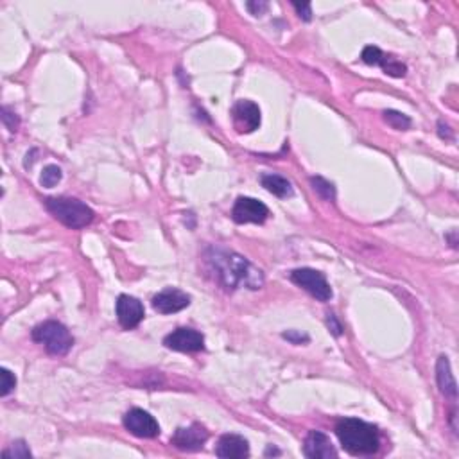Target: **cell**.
I'll use <instances>...</instances> for the list:
<instances>
[{
  "mask_svg": "<svg viewBox=\"0 0 459 459\" xmlns=\"http://www.w3.org/2000/svg\"><path fill=\"white\" fill-rule=\"evenodd\" d=\"M436 380H438V387L441 391V395H445L451 400L458 399V384H455L454 375H452L447 355H439L438 363H436Z\"/></svg>",
  "mask_w": 459,
  "mask_h": 459,
  "instance_id": "obj_15",
  "label": "cell"
},
{
  "mask_svg": "<svg viewBox=\"0 0 459 459\" xmlns=\"http://www.w3.org/2000/svg\"><path fill=\"white\" fill-rule=\"evenodd\" d=\"M294 9H296V13L300 15V18H303L305 22H309L310 18H312V8H310V4H296L294 2Z\"/></svg>",
  "mask_w": 459,
  "mask_h": 459,
  "instance_id": "obj_28",
  "label": "cell"
},
{
  "mask_svg": "<svg viewBox=\"0 0 459 459\" xmlns=\"http://www.w3.org/2000/svg\"><path fill=\"white\" fill-rule=\"evenodd\" d=\"M32 341L44 345L51 355H67L74 347V338L69 328L60 321H44L31 332Z\"/></svg>",
  "mask_w": 459,
  "mask_h": 459,
  "instance_id": "obj_4",
  "label": "cell"
},
{
  "mask_svg": "<svg viewBox=\"0 0 459 459\" xmlns=\"http://www.w3.org/2000/svg\"><path fill=\"white\" fill-rule=\"evenodd\" d=\"M215 454L225 459H242L250 455V445L242 436L225 434L219 439Z\"/></svg>",
  "mask_w": 459,
  "mask_h": 459,
  "instance_id": "obj_14",
  "label": "cell"
},
{
  "mask_svg": "<svg viewBox=\"0 0 459 459\" xmlns=\"http://www.w3.org/2000/svg\"><path fill=\"white\" fill-rule=\"evenodd\" d=\"M246 6H248V9L251 11V15H255V16L264 15V13L267 11V8H270V4L264 2V0H260V2H248Z\"/></svg>",
  "mask_w": 459,
  "mask_h": 459,
  "instance_id": "obj_27",
  "label": "cell"
},
{
  "mask_svg": "<svg viewBox=\"0 0 459 459\" xmlns=\"http://www.w3.org/2000/svg\"><path fill=\"white\" fill-rule=\"evenodd\" d=\"M115 312H117V319L124 331H131L135 326L140 325L144 319L145 310L140 300L129 296V294H121L115 303Z\"/></svg>",
  "mask_w": 459,
  "mask_h": 459,
  "instance_id": "obj_11",
  "label": "cell"
},
{
  "mask_svg": "<svg viewBox=\"0 0 459 459\" xmlns=\"http://www.w3.org/2000/svg\"><path fill=\"white\" fill-rule=\"evenodd\" d=\"M310 185H312V189H314V192L318 194L319 198L325 199V201H334L335 199V187L328 180H325V178H310Z\"/></svg>",
  "mask_w": 459,
  "mask_h": 459,
  "instance_id": "obj_17",
  "label": "cell"
},
{
  "mask_svg": "<svg viewBox=\"0 0 459 459\" xmlns=\"http://www.w3.org/2000/svg\"><path fill=\"white\" fill-rule=\"evenodd\" d=\"M206 262L210 271L218 278V282L228 291H235L242 286L257 291L264 286L262 271L251 266L250 262L235 251L210 248L206 251Z\"/></svg>",
  "mask_w": 459,
  "mask_h": 459,
  "instance_id": "obj_1",
  "label": "cell"
},
{
  "mask_svg": "<svg viewBox=\"0 0 459 459\" xmlns=\"http://www.w3.org/2000/svg\"><path fill=\"white\" fill-rule=\"evenodd\" d=\"M455 235H458V232H455V230H452V234L447 235V239L451 241V246L454 248V250L458 248V239H455Z\"/></svg>",
  "mask_w": 459,
  "mask_h": 459,
  "instance_id": "obj_30",
  "label": "cell"
},
{
  "mask_svg": "<svg viewBox=\"0 0 459 459\" xmlns=\"http://www.w3.org/2000/svg\"><path fill=\"white\" fill-rule=\"evenodd\" d=\"M262 187L271 192L277 198H291L293 196V185H291L289 180H286L284 176H278V174H262L260 176Z\"/></svg>",
  "mask_w": 459,
  "mask_h": 459,
  "instance_id": "obj_16",
  "label": "cell"
},
{
  "mask_svg": "<svg viewBox=\"0 0 459 459\" xmlns=\"http://www.w3.org/2000/svg\"><path fill=\"white\" fill-rule=\"evenodd\" d=\"M438 133H439V137L444 138V135L447 133V140H452V138H454V135L451 133V128H448L447 124H444V122H438Z\"/></svg>",
  "mask_w": 459,
  "mask_h": 459,
  "instance_id": "obj_29",
  "label": "cell"
},
{
  "mask_svg": "<svg viewBox=\"0 0 459 459\" xmlns=\"http://www.w3.org/2000/svg\"><path fill=\"white\" fill-rule=\"evenodd\" d=\"M164 345H166L169 350L190 354V352L205 350V338H203L201 332L182 326V328H176V331L171 332L169 335H166Z\"/></svg>",
  "mask_w": 459,
  "mask_h": 459,
  "instance_id": "obj_9",
  "label": "cell"
},
{
  "mask_svg": "<svg viewBox=\"0 0 459 459\" xmlns=\"http://www.w3.org/2000/svg\"><path fill=\"white\" fill-rule=\"evenodd\" d=\"M291 280L319 302H328L332 298L331 284L326 282V278L319 271L310 270V267L294 270L291 271Z\"/></svg>",
  "mask_w": 459,
  "mask_h": 459,
  "instance_id": "obj_5",
  "label": "cell"
},
{
  "mask_svg": "<svg viewBox=\"0 0 459 459\" xmlns=\"http://www.w3.org/2000/svg\"><path fill=\"white\" fill-rule=\"evenodd\" d=\"M270 218V210L262 201L255 198H246L241 196L235 201L234 208H232V219L237 225H246V222H255V225H262Z\"/></svg>",
  "mask_w": 459,
  "mask_h": 459,
  "instance_id": "obj_6",
  "label": "cell"
},
{
  "mask_svg": "<svg viewBox=\"0 0 459 459\" xmlns=\"http://www.w3.org/2000/svg\"><path fill=\"white\" fill-rule=\"evenodd\" d=\"M335 434L342 448L352 455H371L379 451V431L359 418H342L335 425Z\"/></svg>",
  "mask_w": 459,
  "mask_h": 459,
  "instance_id": "obj_2",
  "label": "cell"
},
{
  "mask_svg": "<svg viewBox=\"0 0 459 459\" xmlns=\"http://www.w3.org/2000/svg\"><path fill=\"white\" fill-rule=\"evenodd\" d=\"M2 122H4V126L11 131V133H15L16 129H18V126H20V119H18V115H16L15 112H11L8 106L2 108Z\"/></svg>",
  "mask_w": 459,
  "mask_h": 459,
  "instance_id": "obj_24",
  "label": "cell"
},
{
  "mask_svg": "<svg viewBox=\"0 0 459 459\" xmlns=\"http://www.w3.org/2000/svg\"><path fill=\"white\" fill-rule=\"evenodd\" d=\"M61 169L58 166H47L44 169V173H41L40 176V183L41 187H47V189H53V187H56L58 183L61 182Z\"/></svg>",
  "mask_w": 459,
  "mask_h": 459,
  "instance_id": "obj_20",
  "label": "cell"
},
{
  "mask_svg": "<svg viewBox=\"0 0 459 459\" xmlns=\"http://www.w3.org/2000/svg\"><path fill=\"white\" fill-rule=\"evenodd\" d=\"M190 305V296L182 289L169 287L153 296V309L160 314H174Z\"/></svg>",
  "mask_w": 459,
  "mask_h": 459,
  "instance_id": "obj_12",
  "label": "cell"
},
{
  "mask_svg": "<svg viewBox=\"0 0 459 459\" xmlns=\"http://www.w3.org/2000/svg\"><path fill=\"white\" fill-rule=\"evenodd\" d=\"M303 454L309 459H331L338 458V451L334 448L328 436L319 431H310L305 438Z\"/></svg>",
  "mask_w": 459,
  "mask_h": 459,
  "instance_id": "obj_13",
  "label": "cell"
},
{
  "mask_svg": "<svg viewBox=\"0 0 459 459\" xmlns=\"http://www.w3.org/2000/svg\"><path fill=\"white\" fill-rule=\"evenodd\" d=\"M31 451H29V447L25 445V441H22V439H18V441H15V444L11 445L9 448H6L4 451V458H13V459H25V458H31Z\"/></svg>",
  "mask_w": 459,
  "mask_h": 459,
  "instance_id": "obj_21",
  "label": "cell"
},
{
  "mask_svg": "<svg viewBox=\"0 0 459 459\" xmlns=\"http://www.w3.org/2000/svg\"><path fill=\"white\" fill-rule=\"evenodd\" d=\"M44 203L51 215L72 230L85 228L95 218L93 210L76 198H47Z\"/></svg>",
  "mask_w": 459,
  "mask_h": 459,
  "instance_id": "obj_3",
  "label": "cell"
},
{
  "mask_svg": "<svg viewBox=\"0 0 459 459\" xmlns=\"http://www.w3.org/2000/svg\"><path fill=\"white\" fill-rule=\"evenodd\" d=\"M326 325H328V328H331V332L335 338H339V335L342 334V325L338 321L334 312H328V314H326Z\"/></svg>",
  "mask_w": 459,
  "mask_h": 459,
  "instance_id": "obj_26",
  "label": "cell"
},
{
  "mask_svg": "<svg viewBox=\"0 0 459 459\" xmlns=\"http://www.w3.org/2000/svg\"><path fill=\"white\" fill-rule=\"evenodd\" d=\"M122 423H124V427L128 429L131 434L137 436V438L151 439L160 434V425H158L157 420H154L149 413L144 411V409H138V407L129 409L124 415Z\"/></svg>",
  "mask_w": 459,
  "mask_h": 459,
  "instance_id": "obj_8",
  "label": "cell"
},
{
  "mask_svg": "<svg viewBox=\"0 0 459 459\" xmlns=\"http://www.w3.org/2000/svg\"><path fill=\"white\" fill-rule=\"evenodd\" d=\"M282 335H284V339L291 341L293 345H302V342L309 341V335L302 334V332H298V331H287V332H284Z\"/></svg>",
  "mask_w": 459,
  "mask_h": 459,
  "instance_id": "obj_25",
  "label": "cell"
},
{
  "mask_svg": "<svg viewBox=\"0 0 459 459\" xmlns=\"http://www.w3.org/2000/svg\"><path fill=\"white\" fill-rule=\"evenodd\" d=\"M232 122L237 133L248 135L253 133L260 126V108L253 101L241 99L232 108Z\"/></svg>",
  "mask_w": 459,
  "mask_h": 459,
  "instance_id": "obj_7",
  "label": "cell"
},
{
  "mask_svg": "<svg viewBox=\"0 0 459 459\" xmlns=\"http://www.w3.org/2000/svg\"><path fill=\"white\" fill-rule=\"evenodd\" d=\"M0 379H2V386H0L2 390H0V395L8 397L9 393L15 390L16 377L8 370V368H2V370H0Z\"/></svg>",
  "mask_w": 459,
  "mask_h": 459,
  "instance_id": "obj_23",
  "label": "cell"
},
{
  "mask_svg": "<svg viewBox=\"0 0 459 459\" xmlns=\"http://www.w3.org/2000/svg\"><path fill=\"white\" fill-rule=\"evenodd\" d=\"M384 58H386V54H384L379 47L368 45V47L363 51V56H361V60H363L366 65H379L380 67L384 61Z\"/></svg>",
  "mask_w": 459,
  "mask_h": 459,
  "instance_id": "obj_22",
  "label": "cell"
},
{
  "mask_svg": "<svg viewBox=\"0 0 459 459\" xmlns=\"http://www.w3.org/2000/svg\"><path fill=\"white\" fill-rule=\"evenodd\" d=\"M382 115H384V121H386L393 129L407 131V129L411 128V119L407 117V115H404V113L395 112V109H386Z\"/></svg>",
  "mask_w": 459,
  "mask_h": 459,
  "instance_id": "obj_18",
  "label": "cell"
},
{
  "mask_svg": "<svg viewBox=\"0 0 459 459\" xmlns=\"http://www.w3.org/2000/svg\"><path fill=\"white\" fill-rule=\"evenodd\" d=\"M208 439V431L201 423H192L189 427H180L171 438V445L183 452H198Z\"/></svg>",
  "mask_w": 459,
  "mask_h": 459,
  "instance_id": "obj_10",
  "label": "cell"
},
{
  "mask_svg": "<svg viewBox=\"0 0 459 459\" xmlns=\"http://www.w3.org/2000/svg\"><path fill=\"white\" fill-rule=\"evenodd\" d=\"M382 70L384 74H387V76L391 77H404L407 74V67L402 63V61L395 60L393 56H386L382 61Z\"/></svg>",
  "mask_w": 459,
  "mask_h": 459,
  "instance_id": "obj_19",
  "label": "cell"
}]
</instances>
